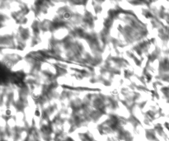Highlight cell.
<instances>
[{"label":"cell","instance_id":"obj_1","mask_svg":"<svg viewBox=\"0 0 169 141\" xmlns=\"http://www.w3.org/2000/svg\"><path fill=\"white\" fill-rule=\"evenodd\" d=\"M64 18L69 19V17H70V14L69 13V12H65V13L64 14Z\"/></svg>","mask_w":169,"mask_h":141}]
</instances>
